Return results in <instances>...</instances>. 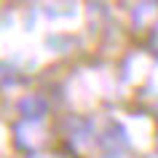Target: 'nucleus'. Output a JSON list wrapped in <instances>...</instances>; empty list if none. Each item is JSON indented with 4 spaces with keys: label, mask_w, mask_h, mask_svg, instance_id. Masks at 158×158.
Listing matches in <instances>:
<instances>
[{
    "label": "nucleus",
    "mask_w": 158,
    "mask_h": 158,
    "mask_svg": "<svg viewBox=\"0 0 158 158\" xmlns=\"http://www.w3.org/2000/svg\"><path fill=\"white\" fill-rule=\"evenodd\" d=\"M22 110H30L27 115L35 118V115H40V113H43V102H38V99H24V102H22Z\"/></svg>",
    "instance_id": "nucleus-1"
}]
</instances>
